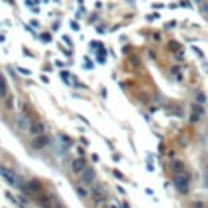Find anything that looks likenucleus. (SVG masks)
Returning <instances> with one entry per match:
<instances>
[{
	"mask_svg": "<svg viewBox=\"0 0 208 208\" xmlns=\"http://www.w3.org/2000/svg\"><path fill=\"white\" fill-rule=\"evenodd\" d=\"M44 130H46V127L42 122H39V120H33L31 122V125H29V133L34 135V137H39V135H44Z\"/></svg>",
	"mask_w": 208,
	"mask_h": 208,
	"instance_id": "nucleus-5",
	"label": "nucleus"
},
{
	"mask_svg": "<svg viewBox=\"0 0 208 208\" xmlns=\"http://www.w3.org/2000/svg\"><path fill=\"white\" fill-rule=\"evenodd\" d=\"M70 25H72V28H73L75 31H78V29H80V26H78L77 23H75V21H72V23H70Z\"/></svg>",
	"mask_w": 208,
	"mask_h": 208,
	"instance_id": "nucleus-17",
	"label": "nucleus"
},
{
	"mask_svg": "<svg viewBox=\"0 0 208 208\" xmlns=\"http://www.w3.org/2000/svg\"><path fill=\"white\" fill-rule=\"evenodd\" d=\"M207 184H208V177H207Z\"/></svg>",
	"mask_w": 208,
	"mask_h": 208,
	"instance_id": "nucleus-21",
	"label": "nucleus"
},
{
	"mask_svg": "<svg viewBox=\"0 0 208 208\" xmlns=\"http://www.w3.org/2000/svg\"><path fill=\"white\" fill-rule=\"evenodd\" d=\"M41 37H42V41H44V42H49L50 41V34H47V33H44Z\"/></svg>",
	"mask_w": 208,
	"mask_h": 208,
	"instance_id": "nucleus-14",
	"label": "nucleus"
},
{
	"mask_svg": "<svg viewBox=\"0 0 208 208\" xmlns=\"http://www.w3.org/2000/svg\"><path fill=\"white\" fill-rule=\"evenodd\" d=\"M18 70H20V73H23V75H31L29 70H25V68H18Z\"/></svg>",
	"mask_w": 208,
	"mask_h": 208,
	"instance_id": "nucleus-16",
	"label": "nucleus"
},
{
	"mask_svg": "<svg viewBox=\"0 0 208 208\" xmlns=\"http://www.w3.org/2000/svg\"><path fill=\"white\" fill-rule=\"evenodd\" d=\"M203 13L208 17V3H205V5H203Z\"/></svg>",
	"mask_w": 208,
	"mask_h": 208,
	"instance_id": "nucleus-18",
	"label": "nucleus"
},
{
	"mask_svg": "<svg viewBox=\"0 0 208 208\" xmlns=\"http://www.w3.org/2000/svg\"><path fill=\"white\" fill-rule=\"evenodd\" d=\"M169 47H171L174 52H179V50L182 49V46H180L179 42H176V41H169Z\"/></svg>",
	"mask_w": 208,
	"mask_h": 208,
	"instance_id": "nucleus-11",
	"label": "nucleus"
},
{
	"mask_svg": "<svg viewBox=\"0 0 208 208\" xmlns=\"http://www.w3.org/2000/svg\"><path fill=\"white\" fill-rule=\"evenodd\" d=\"M86 167L88 166H86V161L83 158H75L73 161H72V171H73L75 174H82Z\"/></svg>",
	"mask_w": 208,
	"mask_h": 208,
	"instance_id": "nucleus-6",
	"label": "nucleus"
},
{
	"mask_svg": "<svg viewBox=\"0 0 208 208\" xmlns=\"http://www.w3.org/2000/svg\"><path fill=\"white\" fill-rule=\"evenodd\" d=\"M64 41H65L67 44H70V37L68 36H64Z\"/></svg>",
	"mask_w": 208,
	"mask_h": 208,
	"instance_id": "nucleus-19",
	"label": "nucleus"
},
{
	"mask_svg": "<svg viewBox=\"0 0 208 208\" xmlns=\"http://www.w3.org/2000/svg\"><path fill=\"white\" fill-rule=\"evenodd\" d=\"M49 145V137L47 135H39V137H34V140L31 142V146L34 150H42Z\"/></svg>",
	"mask_w": 208,
	"mask_h": 208,
	"instance_id": "nucleus-4",
	"label": "nucleus"
},
{
	"mask_svg": "<svg viewBox=\"0 0 208 208\" xmlns=\"http://www.w3.org/2000/svg\"><path fill=\"white\" fill-rule=\"evenodd\" d=\"M31 122H33V120H31L28 115H20V117H18V120H17L18 127H20L21 130H26V132L29 130V125H31Z\"/></svg>",
	"mask_w": 208,
	"mask_h": 208,
	"instance_id": "nucleus-8",
	"label": "nucleus"
},
{
	"mask_svg": "<svg viewBox=\"0 0 208 208\" xmlns=\"http://www.w3.org/2000/svg\"><path fill=\"white\" fill-rule=\"evenodd\" d=\"M169 167H171V171L174 172L176 176L185 171V169H184V163L182 161H179V159H172L171 163H169Z\"/></svg>",
	"mask_w": 208,
	"mask_h": 208,
	"instance_id": "nucleus-7",
	"label": "nucleus"
},
{
	"mask_svg": "<svg viewBox=\"0 0 208 208\" xmlns=\"http://www.w3.org/2000/svg\"><path fill=\"white\" fill-rule=\"evenodd\" d=\"M193 208H205V203H202V202H197V203H193Z\"/></svg>",
	"mask_w": 208,
	"mask_h": 208,
	"instance_id": "nucleus-15",
	"label": "nucleus"
},
{
	"mask_svg": "<svg viewBox=\"0 0 208 208\" xmlns=\"http://www.w3.org/2000/svg\"><path fill=\"white\" fill-rule=\"evenodd\" d=\"M193 114H197L200 117V115H203V109H202V106H200V104H193Z\"/></svg>",
	"mask_w": 208,
	"mask_h": 208,
	"instance_id": "nucleus-12",
	"label": "nucleus"
},
{
	"mask_svg": "<svg viewBox=\"0 0 208 208\" xmlns=\"http://www.w3.org/2000/svg\"><path fill=\"white\" fill-rule=\"evenodd\" d=\"M205 101H207V98H205L203 93H198V94H197V104H200V106H202V104H205Z\"/></svg>",
	"mask_w": 208,
	"mask_h": 208,
	"instance_id": "nucleus-13",
	"label": "nucleus"
},
{
	"mask_svg": "<svg viewBox=\"0 0 208 208\" xmlns=\"http://www.w3.org/2000/svg\"><path fill=\"white\" fill-rule=\"evenodd\" d=\"M0 176H2L12 187H18V189L21 187V179L17 176V172H13L12 169H8V167H5V166H0Z\"/></svg>",
	"mask_w": 208,
	"mask_h": 208,
	"instance_id": "nucleus-2",
	"label": "nucleus"
},
{
	"mask_svg": "<svg viewBox=\"0 0 208 208\" xmlns=\"http://www.w3.org/2000/svg\"><path fill=\"white\" fill-rule=\"evenodd\" d=\"M8 94V86H7V80L3 78V75L0 73V98H5Z\"/></svg>",
	"mask_w": 208,
	"mask_h": 208,
	"instance_id": "nucleus-9",
	"label": "nucleus"
},
{
	"mask_svg": "<svg viewBox=\"0 0 208 208\" xmlns=\"http://www.w3.org/2000/svg\"><path fill=\"white\" fill-rule=\"evenodd\" d=\"M111 208H119V207H111Z\"/></svg>",
	"mask_w": 208,
	"mask_h": 208,
	"instance_id": "nucleus-20",
	"label": "nucleus"
},
{
	"mask_svg": "<svg viewBox=\"0 0 208 208\" xmlns=\"http://www.w3.org/2000/svg\"><path fill=\"white\" fill-rule=\"evenodd\" d=\"M94 179H96V172H94L93 167H86L85 171L80 174V180H82V185H88V187H91L94 184Z\"/></svg>",
	"mask_w": 208,
	"mask_h": 208,
	"instance_id": "nucleus-3",
	"label": "nucleus"
},
{
	"mask_svg": "<svg viewBox=\"0 0 208 208\" xmlns=\"http://www.w3.org/2000/svg\"><path fill=\"white\" fill-rule=\"evenodd\" d=\"M174 185L180 193H187L189 187H190V172L184 171V172H180V174H177L174 177Z\"/></svg>",
	"mask_w": 208,
	"mask_h": 208,
	"instance_id": "nucleus-1",
	"label": "nucleus"
},
{
	"mask_svg": "<svg viewBox=\"0 0 208 208\" xmlns=\"http://www.w3.org/2000/svg\"><path fill=\"white\" fill-rule=\"evenodd\" d=\"M77 193L82 197V198H86V197L90 195V193H88V190H86L83 185H77Z\"/></svg>",
	"mask_w": 208,
	"mask_h": 208,
	"instance_id": "nucleus-10",
	"label": "nucleus"
}]
</instances>
